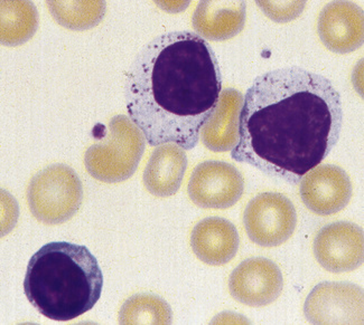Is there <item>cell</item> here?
<instances>
[{
  "instance_id": "6da1fadb",
  "label": "cell",
  "mask_w": 364,
  "mask_h": 325,
  "mask_svg": "<svg viewBox=\"0 0 364 325\" xmlns=\"http://www.w3.org/2000/svg\"><path fill=\"white\" fill-rule=\"evenodd\" d=\"M342 123L341 95L330 79L301 67L274 70L247 91L231 157L299 184L336 147Z\"/></svg>"
},
{
  "instance_id": "7a4b0ae2",
  "label": "cell",
  "mask_w": 364,
  "mask_h": 325,
  "mask_svg": "<svg viewBox=\"0 0 364 325\" xmlns=\"http://www.w3.org/2000/svg\"><path fill=\"white\" fill-rule=\"evenodd\" d=\"M222 92L219 60L209 43L191 32L156 37L140 50L126 79L128 116L151 147L192 150Z\"/></svg>"
},
{
  "instance_id": "3957f363",
  "label": "cell",
  "mask_w": 364,
  "mask_h": 325,
  "mask_svg": "<svg viewBox=\"0 0 364 325\" xmlns=\"http://www.w3.org/2000/svg\"><path fill=\"white\" fill-rule=\"evenodd\" d=\"M103 289L102 270L87 247L53 241L27 265L24 292L29 303L53 321H71L93 309Z\"/></svg>"
},
{
  "instance_id": "277c9868",
  "label": "cell",
  "mask_w": 364,
  "mask_h": 325,
  "mask_svg": "<svg viewBox=\"0 0 364 325\" xmlns=\"http://www.w3.org/2000/svg\"><path fill=\"white\" fill-rule=\"evenodd\" d=\"M146 142L143 132L129 116H114L106 140L87 150L85 168L91 177L106 184L128 180L137 170Z\"/></svg>"
},
{
  "instance_id": "5b68a950",
  "label": "cell",
  "mask_w": 364,
  "mask_h": 325,
  "mask_svg": "<svg viewBox=\"0 0 364 325\" xmlns=\"http://www.w3.org/2000/svg\"><path fill=\"white\" fill-rule=\"evenodd\" d=\"M26 198L37 221L46 225H60L70 221L82 204V182L68 165H52L29 181Z\"/></svg>"
},
{
  "instance_id": "8992f818",
  "label": "cell",
  "mask_w": 364,
  "mask_h": 325,
  "mask_svg": "<svg viewBox=\"0 0 364 325\" xmlns=\"http://www.w3.org/2000/svg\"><path fill=\"white\" fill-rule=\"evenodd\" d=\"M247 235L258 246L277 247L293 236L297 213L289 198L279 192H262L252 198L243 213Z\"/></svg>"
},
{
  "instance_id": "52a82bcc",
  "label": "cell",
  "mask_w": 364,
  "mask_h": 325,
  "mask_svg": "<svg viewBox=\"0 0 364 325\" xmlns=\"http://www.w3.org/2000/svg\"><path fill=\"white\" fill-rule=\"evenodd\" d=\"M363 290L342 282H323L304 303V315L311 324H363Z\"/></svg>"
},
{
  "instance_id": "ba28073f",
  "label": "cell",
  "mask_w": 364,
  "mask_h": 325,
  "mask_svg": "<svg viewBox=\"0 0 364 325\" xmlns=\"http://www.w3.org/2000/svg\"><path fill=\"white\" fill-rule=\"evenodd\" d=\"M245 180L235 165L204 161L196 165L188 184V197L204 209H228L242 197Z\"/></svg>"
},
{
  "instance_id": "9c48e42d",
  "label": "cell",
  "mask_w": 364,
  "mask_h": 325,
  "mask_svg": "<svg viewBox=\"0 0 364 325\" xmlns=\"http://www.w3.org/2000/svg\"><path fill=\"white\" fill-rule=\"evenodd\" d=\"M313 253L319 265L330 273L353 272L363 264V229L348 221L324 226L315 236Z\"/></svg>"
},
{
  "instance_id": "30bf717a",
  "label": "cell",
  "mask_w": 364,
  "mask_h": 325,
  "mask_svg": "<svg viewBox=\"0 0 364 325\" xmlns=\"http://www.w3.org/2000/svg\"><path fill=\"white\" fill-rule=\"evenodd\" d=\"M282 270L264 257L243 260L229 278L231 297L246 307H264L272 304L282 295Z\"/></svg>"
},
{
  "instance_id": "8fae6325",
  "label": "cell",
  "mask_w": 364,
  "mask_h": 325,
  "mask_svg": "<svg viewBox=\"0 0 364 325\" xmlns=\"http://www.w3.org/2000/svg\"><path fill=\"white\" fill-rule=\"evenodd\" d=\"M299 194L315 215H334L346 209L351 200V180L338 165H317L299 181Z\"/></svg>"
},
{
  "instance_id": "7c38bea8",
  "label": "cell",
  "mask_w": 364,
  "mask_h": 325,
  "mask_svg": "<svg viewBox=\"0 0 364 325\" xmlns=\"http://www.w3.org/2000/svg\"><path fill=\"white\" fill-rule=\"evenodd\" d=\"M317 33L332 52L348 54L359 50L364 43L363 9L351 1L328 4L319 13Z\"/></svg>"
},
{
  "instance_id": "4fadbf2b",
  "label": "cell",
  "mask_w": 364,
  "mask_h": 325,
  "mask_svg": "<svg viewBox=\"0 0 364 325\" xmlns=\"http://www.w3.org/2000/svg\"><path fill=\"white\" fill-rule=\"evenodd\" d=\"M240 237L237 227L225 218L208 217L200 221L191 233V247L206 265L222 266L235 258Z\"/></svg>"
},
{
  "instance_id": "5bb4252c",
  "label": "cell",
  "mask_w": 364,
  "mask_h": 325,
  "mask_svg": "<svg viewBox=\"0 0 364 325\" xmlns=\"http://www.w3.org/2000/svg\"><path fill=\"white\" fill-rule=\"evenodd\" d=\"M186 150L175 143L155 148L144 170V186L159 198L172 197L180 190L188 168Z\"/></svg>"
},
{
  "instance_id": "9a60e30c",
  "label": "cell",
  "mask_w": 364,
  "mask_h": 325,
  "mask_svg": "<svg viewBox=\"0 0 364 325\" xmlns=\"http://www.w3.org/2000/svg\"><path fill=\"white\" fill-rule=\"evenodd\" d=\"M246 18L245 1H200L193 13L192 25L203 40L222 42L237 36Z\"/></svg>"
},
{
  "instance_id": "2e32d148",
  "label": "cell",
  "mask_w": 364,
  "mask_h": 325,
  "mask_svg": "<svg viewBox=\"0 0 364 325\" xmlns=\"http://www.w3.org/2000/svg\"><path fill=\"white\" fill-rule=\"evenodd\" d=\"M242 93L235 89L222 91L217 109L200 130V138L214 153L232 151L239 142Z\"/></svg>"
},
{
  "instance_id": "e0dca14e",
  "label": "cell",
  "mask_w": 364,
  "mask_h": 325,
  "mask_svg": "<svg viewBox=\"0 0 364 325\" xmlns=\"http://www.w3.org/2000/svg\"><path fill=\"white\" fill-rule=\"evenodd\" d=\"M1 44L18 46L32 38L38 27V13L29 1H1Z\"/></svg>"
},
{
  "instance_id": "ac0fdd59",
  "label": "cell",
  "mask_w": 364,
  "mask_h": 325,
  "mask_svg": "<svg viewBox=\"0 0 364 325\" xmlns=\"http://www.w3.org/2000/svg\"><path fill=\"white\" fill-rule=\"evenodd\" d=\"M58 24L71 31H87L100 24L106 13L105 1H46Z\"/></svg>"
},
{
  "instance_id": "d6986e66",
  "label": "cell",
  "mask_w": 364,
  "mask_h": 325,
  "mask_svg": "<svg viewBox=\"0 0 364 325\" xmlns=\"http://www.w3.org/2000/svg\"><path fill=\"white\" fill-rule=\"evenodd\" d=\"M172 309L165 299L153 294H137L119 311L120 324H171Z\"/></svg>"
},
{
  "instance_id": "ffe728a7",
  "label": "cell",
  "mask_w": 364,
  "mask_h": 325,
  "mask_svg": "<svg viewBox=\"0 0 364 325\" xmlns=\"http://www.w3.org/2000/svg\"><path fill=\"white\" fill-rule=\"evenodd\" d=\"M267 16L276 23H288L301 16L306 1H257Z\"/></svg>"
},
{
  "instance_id": "44dd1931",
  "label": "cell",
  "mask_w": 364,
  "mask_h": 325,
  "mask_svg": "<svg viewBox=\"0 0 364 325\" xmlns=\"http://www.w3.org/2000/svg\"><path fill=\"white\" fill-rule=\"evenodd\" d=\"M157 3L169 13H180L188 6V1H164L165 4L157 1Z\"/></svg>"
}]
</instances>
